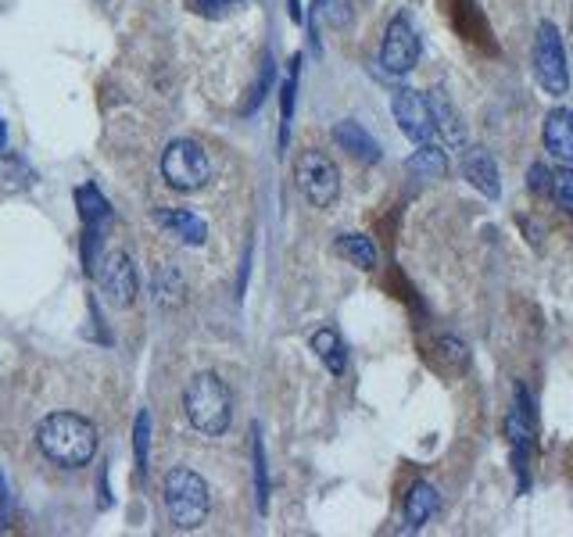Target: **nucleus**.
I'll use <instances>...</instances> for the list:
<instances>
[{
  "label": "nucleus",
  "mask_w": 573,
  "mask_h": 537,
  "mask_svg": "<svg viewBox=\"0 0 573 537\" xmlns=\"http://www.w3.org/2000/svg\"><path fill=\"white\" fill-rule=\"evenodd\" d=\"M337 255H344L351 265H359V269H377V248H373V240L366 233H341L337 237Z\"/></svg>",
  "instance_id": "412c9836"
},
{
  "label": "nucleus",
  "mask_w": 573,
  "mask_h": 537,
  "mask_svg": "<svg viewBox=\"0 0 573 537\" xmlns=\"http://www.w3.org/2000/svg\"><path fill=\"white\" fill-rule=\"evenodd\" d=\"M427 104H430V119H434V133H441L448 140V147H466V126H462L459 111L448 101L445 90H430Z\"/></svg>",
  "instance_id": "4468645a"
},
{
  "label": "nucleus",
  "mask_w": 573,
  "mask_h": 537,
  "mask_svg": "<svg viewBox=\"0 0 573 537\" xmlns=\"http://www.w3.org/2000/svg\"><path fill=\"white\" fill-rule=\"evenodd\" d=\"M334 144L341 147V151H348L355 162H366V165L380 162V144L369 137L359 122H351V119L337 122V126H334Z\"/></svg>",
  "instance_id": "2eb2a0df"
},
{
  "label": "nucleus",
  "mask_w": 573,
  "mask_h": 537,
  "mask_svg": "<svg viewBox=\"0 0 573 537\" xmlns=\"http://www.w3.org/2000/svg\"><path fill=\"white\" fill-rule=\"evenodd\" d=\"M391 111H394V119H398V126H402V133L412 140V144H427V140L434 137L430 104H427V97H423L420 90H409V86L394 90V94H391Z\"/></svg>",
  "instance_id": "9d476101"
},
{
  "label": "nucleus",
  "mask_w": 573,
  "mask_h": 537,
  "mask_svg": "<svg viewBox=\"0 0 573 537\" xmlns=\"http://www.w3.org/2000/svg\"><path fill=\"white\" fill-rule=\"evenodd\" d=\"M8 147V133H4V126H0V151Z\"/></svg>",
  "instance_id": "f704fd0d"
},
{
  "label": "nucleus",
  "mask_w": 573,
  "mask_h": 537,
  "mask_svg": "<svg viewBox=\"0 0 573 537\" xmlns=\"http://www.w3.org/2000/svg\"><path fill=\"white\" fill-rule=\"evenodd\" d=\"M251 448H255V487H258V512L269 509V469H266V448H262V437H258L255 430V441H251Z\"/></svg>",
  "instance_id": "b1692460"
},
{
  "label": "nucleus",
  "mask_w": 573,
  "mask_h": 537,
  "mask_svg": "<svg viewBox=\"0 0 573 537\" xmlns=\"http://www.w3.org/2000/svg\"><path fill=\"white\" fill-rule=\"evenodd\" d=\"M151 294L158 301V308H180L187 301V283L176 265H158L151 276Z\"/></svg>",
  "instance_id": "dca6fc26"
},
{
  "label": "nucleus",
  "mask_w": 573,
  "mask_h": 537,
  "mask_svg": "<svg viewBox=\"0 0 573 537\" xmlns=\"http://www.w3.org/2000/svg\"><path fill=\"white\" fill-rule=\"evenodd\" d=\"M548 194L556 197V205L563 212L573 215V165H563V169L552 172V190Z\"/></svg>",
  "instance_id": "393cba45"
},
{
  "label": "nucleus",
  "mask_w": 573,
  "mask_h": 537,
  "mask_svg": "<svg viewBox=\"0 0 573 537\" xmlns=\"http://www.w3.org/2000/svg\"><path fill=\"white\" fill-rule=\"evenodd\" d=\"M36 448L61 469H83L97 455V427L79 412H51L36 427Z\"/></svg>",
  "instance_id": "f257e3e1"
},
{
  "label": "nucleus",
  "mask_w": 573,
  "mask_h": 537,
  "mask_svg": "<svg viewBox=\"0 0 573 537\" xmlns=\"http://www.w3.org/2000/svg\"><path fill=\"white\" fill-rule=\"evenodd\" d=\"M437 351H441L448 362H455V366H466V362H470V348H466L459 337H441V341H437Z\"/></svg>",
  "instance_id": "c85d7f7f"
},
{
  "label": "nucleus",
  "mask_w": 573,
  "mask_h": 537,
  "mask_svg": "<svg viewBox=\"0 0 573 537\" xmlns=\"http://www.w3.org/2000/svg\"><path fill=\"white\" fill-rule=\"evenodd\" d=\"M534 79L548 97H566L570 94V69H566V51H563V36H559L556 22H538L534 33Z\"/></svg>",
  "instance_id": "20e7f679"
},
{
  "label": "nucleus",
  "mask_w": 573,
  "mask_h": 537,
  "mask_svg": "<svg viewBox=\"0 0 573 537\" xmlns=\"http://www.w3.org/2000/svg\"><path fill=\"white\" fill-rule=\"evenodd\" d=\"M298 65L301 58H291V69H287V79H283V133H280V144H287V129H291V115H294V94H298Z\"/></svg>",
  "instance_id": "5701e85b"
},
{
  "label": "nucleus",
  "mask_w": 573,
  "mask_h": 537,
  "mask_svg": "<svg viewBox=\"0 0 573 537\" xmlns=\"http://www.w3.org/2000/svg\"><path fill=\"white\" fill-rule=\"evenodd\" d=\"M8 512H11V495H8V484H4V473H0V527L8 523Z\"/></svg>",
  "instance_id": "2f4dec72"
},
{
  "label": "nucleus",
  "mask_w": 573,
  "mask_h": 537,
  "mask_svg": "<svg viewBox=\"0 0 573 537\" xmlns=\"http://www.w3.org/2000/svg\"><path fill=\"white\" fill-rule=\"evenodd\" d=\"M154 219H158V226H162L169 237H176L180 244H187V248H201L208 240L205 219L197 212H190V208H165V212H158Z\"/></svg>",
  "instance_id": "9b49d317"
},
{
  "label": "nucleus",
  "mask_w": 573,
  "mask_h": 537,
  "mask_svg": "<svg viewBox=\"0 0 573 537\" xmlns=\"http://www.w3.org/2000/svg\"><path fill=\"white\" fill-rule=\"evenodd\" d=\"M416 61H420V36L412 29L409 15H394L384 33V47H380V65L387 76H409Z\"/></svg>",
  "instance_id": "1a4fd4ad"
},
{
  "label": "nucleus",
  "mask_w": 573,
  "mask_h": 537,
  "mask_svg": "<svg viewBox=\"0 0 573 537\" xmlns=\"http://www.w3.org/2000/svg\"><path fill=\"white\" fill-rule=\"evenodd\" d=\"M505 437L513 444V469L520 477V491H527V462H531L534 444V401L523 384L513 387V409H509V419H505Z\"/></svg>",
  "instance_id": "0eeeda50"
},
{
  "label": "nucleus",
  "mask_w": 573,
  "mask_h": 537,
  "mask_svg": "<svg viewBox=\"0 0 573 537\" xmlns=\"http://www.w3.org/2000/svg\"><path fill=\"white\" fill-rule=\"evenodd\" d=\"M291 15H294V22H301V8H298V0H291Z\"/></svg>",
  "instance_id": "72a5a7b5"
},
{
  "label": "nucleus",
  "mask_w": 573,
  "mask_h": 537,
  "mask_svg": "<svg viewBox=\"0 0 573 537\" xmlns=\"http://www.w3.org/2000/svg\"><path fill=\"white\" fill-rule=\"evenodd\" d=\"M240 0H190V8L197 11V15H223V11H230V8H237Z\"/></svg>",
  "instance_id": "7c9ffc66"
},
{
  "label": "nucleus",
  "mask_w": 573,
  "mask_h": 537,
  "mask_svg": "<svg viewBox=\"0 0 573 537\" xmlns=\"http://www.w3.org/2000/svg\"><path fill=\"white\" fill-rule=\"evenodd\" d=\"M416 147H420V151L405 162V169L420 179H445L448 176V154L437 144H430V140L427 144H416Z\"/></svg>",
  "instance_id": "aec40b11"
},
{
  "label": "nucleus",
  "mask_w": 573,
  "mask_h": 537,
  "mask_svg": "<svg viewBox=\"0 0 573 537\" xmlns=\"http://www.w3.org/2000/svg\"><path fill=\"white\" fill-rule=\"evenodd\" d=\"M183 412H187L190 427L205 437H219L233 423V394L226 380L215 373H197L183 391Z\"/></svg>",
  "instance_id": "f03ea898"
},
{
  "label": "nucleus",
  "mask_w": 573,
  "mask_h": 537,
  "mask_svg": "<svg viewBox=\"0 0 573 537\" xmlns=\"http://www.w3.org/2000/svg\"><path fill=\"white\" fill-rule=\"evenodd\" d=\"M294 179H298L308 205L334 208L337 197H341V172L323 151H301L298 162H294Z\"/></svg>",
  "instance_id": "423d86ee"
},
{
  "label": "nucleus",
  "mask_w": 573,
  "mask_h": 537,
  "mask_svg": "<svg viewBox=\"0 0 573 537\" xmlns=\"http://www.w3.org/2000/svg\"><path fill=\"white\" fill-rule=\"evenodd\" d=\"M545 147L552 158H559L563 165H573V108H552L545 115Z\"/></svg>",
  "instance_id": "ddd939ff"
},
{
  "label": "nucleus",
  "mask_w": 573,
  "mask_h": 537,
  "mask_svg": "<svg viewBox=\"0 0 573 537\" xmlns=\"http://www.w3.org/2000/svg\"><path fill=\"white\" fill-rule=\"evenodd\" d=\"M36 183V172L29 169L26 158H18L11 151H0V194H18Z\"/></svg>",
  "instance_id": "6ab92c4d"
},
{
  "label": "nucleus",
  "mask_w": 573,
  "mask_h": 537,
  "mask_svg": "<svg viewBox=\"0 0 573 537\" xmlns=\"http://www.w3.org/2000/svg\"><path fill=\"white\" fill-rule=\"evenodd\" d=\"M162 179L176 194H194L212 179V162L197 140H172L162 151Z\"/></svg>",
  "instance_id": "39448f33"
},
{
  "label": "nucleus",
  "mask_w": 573,
  "mask_h": 537,
  "mask_svg": "<svg viewBox=\"0 0 573 537\" xmlns=\"http://www.w3.org/2000/svg\"><path fill=\"white\" fill-rule=\"evenodd\" d=\"M312 351H316V358L330 373L344 376V369H348V351H344L341 333H337L334 326H323V330L312 333Z\"/></svg>",
  "instance_id": "a211bd4d"
},
{
  "label": "nucleus",
  "mask_w": 573,
  "mask_h": 537,
  "mask_svg": "<svg viewBox=\"0 0 573 537\" xmlns=\"http://www.w3.org/2000/svg\"><path fill=\"white\" fill-rule=\"evenodd\" d=\"M527 187H531V194H548L552 190V169H548L545 162H534L531 169H527Z\"/></svg>",
  "instance_id": "cd10ccee"
},
{
  "label": "nucleus",
  "mask_w": 573,
  "mask_h": 537,
  "mask_svg": "<svg viewBox=\"0 0 573 537\" xmlns=\"http://www.w3.org/2000/svg\"><path fill=\"white\" fill-rule=\"evenodd\" d=\"M97 283H101V294L108 305L115 308H133L137 305V265L126 251H108L97 265Z\"/></svg>",
  "instance_id": "6e6552de"
},
{
  "label": "nucleus",
  "mask_w": 573,
  "mask_h": 537,
  "mask_svg": "<svg viewBox=\"0 0 573 537\" xmlns=\"http://www.w3.org/2000/svg\"><path fill=\"white\" fill-rule=\"evenodd\" d=\"M520 222L527 226V233H531V244H541V230H538V226H534L531 219H520Z\"/></svg>",
  "instance_id": "473e14b6"
},
{
  "label": "nucleus",
  "mask_w": 573,
  "mask_h": 537,
  "mask_svg": "<svg viewBox=\"0 0 573 537\" xmlns=\"http://www.w3.org/2000/svg\"><path fill=\"white\" fill-rule=\"evenodd\" d=\"M462 172H466V179H470L473 187L488 197V201H498V197H502L498 162L484 151V147H470V151H466V158H462Z\"/></svg>",
  "instance_id": "f8f14e48"
},
{
  "label": "nucleus",
  "mask_w": 573,
  "mask_h": 537,
  "mask_svg": "<svg viewBox=\"0 0 573 537\" xmlns=\"http://www.w3.org/2000/svg\"><path fill=\"white\" fill-rule=\"evenodd\" d=\"M147 437H151V412H140L137 427H133V448H137V469L147 473Z\"/></svg>",
  "instance_id": "a878e982"
},
{
  "label": "nucleus",
  "mask_w": 573,
  "mask_h": 537,
  "mask_svg": "<svg viewBox=\"0 0 573 537\" xmlns=\"http://www.w3.org/2000/svg\"><path fill=\"white\" fill-rule=\"evenodd\" d=\"M208 484L190 466H176L165 473V512L176 530H197L208 520Z\"/></svg>",
  "instance_id": "7ed1b4c3"
},
{
  "label": "nucleus",
  "mask_w": 573,
  "mask_h": 537,
  "mask_svg": "<svg viewBox=\"0 0 573 537\" xmlns=\"http://www.w3.org/2000/svg\"><path fill=\"white\" fill-rule=\"evenodd\" d=\"M76 205H79V215H83L86 230H90V233H94L97 226L108 219V201H104V197L97 194V187H90V183L76 190Z\"/></svg>",
  "instance_id": "4be33fe9"
},
{
  "label": "nucleus",
  "mask_w": 573,
  "mask_h": 537,
  "mask_svg": "<svg viewBox=\"0 0 573 537\" xmlns=\"http://www.w3.org/2000/svg\"><path fill=\"white\" fill-rule=\"evenodd\" d=\"M437 505H441V495H437L434 484H427V480L412 484L409 498H405V523H409V530L427 527L430 516L437 512Z\"/></svg>",
  "instance_id": "f3484780"
},
{
  "label": "nucleus",
  "mask_w": 573,
  "mask_h": 537,
  "mask_svg": "<svg viewBox=\"0 0 573 537\" xmlns=\"http://www.w3.org/2000/svg\"><path fill=\"white\" fill-rule=\"evenodd\" d=\"M316 8L334 29H344L351 22V0H316Z\"/></svg>",
  "instance_id": "bb28decb"
},
{
  "label": "nucleus",
  "mask_w": 573,
  "mask_h": 537,
  "mask_svg": "<svg viewBox=\"0 0 573 537\" xmlns=\"http://www.w3.org/2000/svg\"><path fill=\"white\" fill-rule=\"evenodd\" d=\"M273 90V61H266V69H262V76H258L255 90H251V101H248V111H255L258 104L266 101V94Z\"/></svg>",
  "instance_id": "c756f323"
}]
</instances>
